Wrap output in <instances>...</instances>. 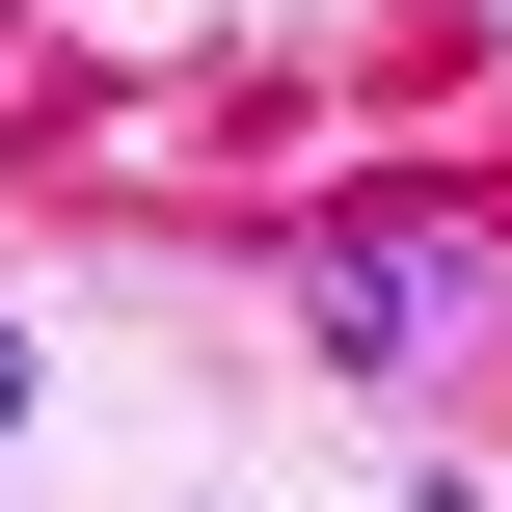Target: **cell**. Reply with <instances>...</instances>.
Here are the masks:
<instances>
[{"label": "cell", "instance_id": "obj_2", "mask_svg": "<svg viewBox=\"0 0 512 512\" xmlns=\"http://www.w3.org/2000/svg\"><path fill=\"white\" fill-rule=\"evenodd\" d=\"M0 432H27V324H0Z\"/></svg>", "mask_w": 512, "mask_h": 512}, {"label": "cell", "instance_id": "obj_1", "mask_svg": "<svg viewBox=\"0 0 512 512\" xmlns=\"http://www.w3.org/2000/svg\"><path fill=\"white\" fill-rule=\"evenodd\" d=\"M324 351L351 378H432L459 351V243H324Z\"/></svg>", "mask_w": 512, "mask_h": 512}]
</instances>
